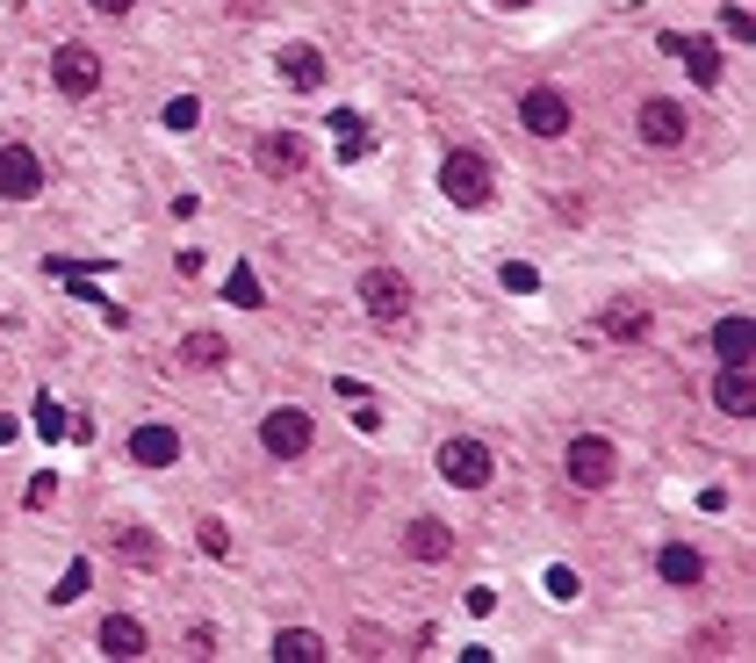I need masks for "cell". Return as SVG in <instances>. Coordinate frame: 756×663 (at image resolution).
<instances>
[{
  "instance_id": "obj_1",
  "label": "cell",
  "mask_w": 756,
  "mask_h": 663,
  "mask_svg": "<svg viewBox=\"0 0 756 663\" xmlns=\"http://www.w3.org/2000/svg\"><path fill=\"white\" fill-rule=\"evenodd\" d=\"M361 311L375 317L382 332H404L411 325V281L396 275V267H368L361 275Z\"/></svg>"
},
{
  "instance_id": "obj_2",
  "label": "cell",
  "mask_w": 756,
  "mask_h": 663,
  "mask_svg": "<svg viewBox=\"0 0 756 663\" xmlns=\"http://www.w3.org/2000/svg\"><path fill=\"white\" fill-rule=\"evenodd\" d=\"M613 476H619L613 440H598V433H577V440H569V484H577V490H605Z\"/></svg>"
},
{
  "instance_id": "obj_3",
  "label": "cell",
  "mask_w": 756,
  "mask_h": 663,
  "mask_svg": "<svg viewBox=\"0 0 756 663\" xmlns=\"http://www.w3.org/2000/svg\"><path fill=\"white\" fill-rule=\"evenodd\" d=\"M440 476H447L454 490H482L498 476V462H490L482 440H440Z\"/></svg>"
},
{
  "instance_id": "obj_4",
  "label": "cell",
  "mask_w": 756,
  "mask_h": 663,
  "mask_svg": "<svg viewBox=\"0 0 756 663\" xmlns=\"http://www.w3.org/2000/svg\"><path fill=\"white\" fill-rule=\"evenodd\" d=\"M440 188H447V202H462V210H482V202H490V166H482L476 152H447Z\"/></svg>"
},
{
  "instance_id": "obj_5",
  "label": "cell",
  "mask_w": 756,
  "mask_h": 663,
  "mask_svg": "<svg viewBox=\"0 0 756 663\" xmlns=\"http://www.w3.org/2000/svg\"><path fill=\"white\" fill-rule=\"evenodd\" d=\"M519 130H533V138H569V102L555 88H526L519 94Z\"/></svg>"
},
{
  "instance_id": "obj_6",
  "label": "cell",
  "mask_w": 756,
  "mask_h": 663,
  "mask_svg": "<svg viewBox=\"0 0 756 663\" xmlns=\"http://www.w3.org/2000/svg\"><path fill=\"white\" fill-rule=\"evenodd\" d=\"M0 195H8V202L44 195V159H36L30 144H0Z\"/></svg>"
},
{
  "instance_id": "obj_7",
  "label": "cell",
  "mask_w": 756,
  "mask_h": 663,
  "mask_svg": "<svg viewBox=\"0 0 756 663\" xmlns=\"http://www.w3.org/2000/svg\"><path fill=\"white\" fill-rule=\"evenodd\" d=\"M635 130H641V144H655V152H677V144H685V108L677 102H641L635 108Z\"/></svg>"
},
{
  "instance_id": "obj_8",
  "label": "cell",
  "mask_w": 756,
  "mask_h": 663,
  "mask_svg": "<svg viewBox=\"0 0 756 663\" xmlns=\"http://www.w3.org/2000/svg\"><path fill=\"white\" fill-rule=\"evenodd\" d=\"M51 80H58V94H94V88H102V58L86 51V44H58V51H51Z\"/></svg>"
},
{
  "instance_id": "obj_9",
  "label": "cell",
  "mask_w": 756,
  "mask_h": 663,
  "mask_svg": "<svg viewBox=\"0 0 756 663\" xmlns=\"http://www.w3.org/2000/svg\"><path fill=\"white\" fill-rule=\"evenodd\" d=\"M259 440H267V454H281V462H295V454L310 447V411H295V404H281V411H267V426H259Z\"/></svg>"
},
{
  "instance_id": "obj_10",
  "label": "cell",
  "mask_w": 756,
  "mask_h": 663,
  "mask_svg": "<svg viewBox=\"0 0 756 663\" xmlns=\"http://www.w3.org/2000/svg\"><path fill=\"white\" fill-rule=\"evenodd\" d=\"M713 404H721L728 419H749V411H756V375H749V361H721V383H713Z\"/></svg>"
},
{
  "instance_id": "obj_11",
  "label": "cell",
  "mask_w": 756,
  "mask_h": 663,
  "mask_svg": "<svg viewBox=\"0 0 756 663\" xmlns=\"http://www.w3.org/2000/svg\"><path fill=\"white\" fill-rule=\"evenodd\" d=\"M259 166H267V174H303L310 144L295 138V130H267V138H259Z\"/></svg>"
},
{
  "instance_id": "obj_12",
  "label": "cell",
  "mask_w": 756,
  "mask_h": 663,
  "mask_svg": "<svg viewBox=\"0 0 756 663\" xmlns=\"http://www.w3.org/2000/svg\"><path fill=\"white\" fill-rule=\"evenodd\" d=\"M173 454H181V433H173V426H138V433H130V462H138V469H166Z\"/></svg>"
},
{
  "instance_id": "obj_13",
  "label": "cell",
  "mask_w": 756,
  "mask_h": 663,
  "mask_svg": "<svg viewBox=\"0 0 756 663\" xmlns=\"http://www.w3.org/2000/svg\"><path fill=\"white\" fill-rule=\"evenodd\" d=\"M281 80L303 88V94H317L325 88V51H317V44H289V51H281Z\"/></svg>"
},
{
  "instance_id": "obj_14",
  "label": "cell",
  "mask_w": 756,
  "mask_h": 663,
  "mask_svg": "<svg viewBox=\"0 0 756 663\" xmlns=\"http://www.w3.org/2000/svg\"><path fill=\"white\" fill-rule=\"evenodd\" d=\"M404 556H418V562H447V556H454L447 520H411V534H404Z\"/></svg>"
},
{
  "instance_id": "obj_15",
  "label": "cell",
  "mask_w": 756,
  "mask_h": 663,
  "mask_svg": "<svg viewBox=\"0 0 756 663\" xmlns=\"http://www.w3.org/2000/svg\"><path fill=\"white\" fill-rule=\"evenodd\" d=\"M102 656H116V663L144 656V628L130 620V613H108V620H102Z\"/></svg>"
},
{
  "instance_id": "obj_16",
  "label": "cell",
  "mask_w": 756,
  "mask_h": 663,
  "mask_svg": "<svg viewBox=\"0 0 756 663\" xmlns=\"http://www.w3.org/2000/svg\"><path fill=\"white\" fill-rule=\"evenodd\" d=\"M325 635H310V628H281L275 635V663H325Z\"/></svg>"
},
{
  "instance_id": "obj_17",
  "label": "cell",
  "mask_w": 756,
  "mask_h": 663,
  "mask_svg": "<svg viewBox=\"0 0 756 663\" xmlns=\"http://www.w3.org/2000/svg\"><path fill=\"white\" fill-rule=\"evenodd\" d=\"M655 570H663V584H685V592H691V584H699V577H706V562H699V548L671 542V548H663V556H655Z\"/></svg>"
},
{
  "instance_id": "obj_18",
  "label": "cell",
  "mask_w": 756,
  "mask_h": 663,
  "mask_svg": "<svg viewBox=\"0 0 756 663\" xmlns=\"http://www.w3.org/2000/svg\"><path fill=\"white\" fill-rule=\"evenodd\" d=\"M713 347H721V361H749V353H756L749 317H721V325H713Z\"/></svg>"
},
{
  "instance_id": "obj_19",
  "label": "cell",
  "mask_w": 756,
  "mask_h": 663,
  "mask_svg": "<svg viewBox=\"0 0 756 663\" xmlns=\"http://www.w3.org/2000/svg\"><path fill=\"white\" fill-rule=\"evenodd\" d=\"M181 361L209 375V368H224L231 353H224V339H217V332H188V339H181Z\"/></svg>"
},
{
  "instance_id": "obj_20",
  "label": "cell",
  "mask_w": 756,
  "mask_h": 663,
  "mask_svg": "<svg viewBox=\"0 0 756 663\" xmlns=\"http://www.w3.org/2000/svg\"><path fill=\"white\" fill-rule=\"evenodd\" d=\"M108 542H116V556H123V562H138V570H152V562H159V542L144 534V526H116Z\"/></svg>"
},
{
  "instance_id": "obj_21",
  "label": "cell",
  "mask_w": 756,
  "mask_h": 663,
  "mask_svg": "<svg viewBox=\"0 0 756 663\" xmlns=\"http://www.w3.org/2000/svg\"><path fill=\"white\" fill-rule=\"evenodd\" d=\"M332 138H339V159H368V144H375V138H368V123L346 116V108L332 116Z\"/></svg>"
},
{
  "instance_id": "obj_22",
  "label": "cell",
  "mask_w": 756,
  "mask_h": 663,
  "mask_svg": "<svg viewBox=\"0 0 756 663\" xmlns=\"http://www.w3.org/2000/svg\"><path fill=\"white\" fill-rule=\"evenodd\" d=\"M605 332H613V339H641V332H649V311H641V303H613V311H605Z\"/></svg>"
},
{
  "instance_id": "obj_23",
  "label": "cell",
  "mask_w": 756,
  "mask_h": 663,
  "mask_svg": "<svg viewBox=\"0 0 756 663\" xmlns=\"http://www.w3.org/2000/svg\"><path fill=\"white\" fill-rule=\"evenodd\" d=\"M685 66H691L699 88H721V51H713V44H685Z\"/></svg>"
},
{
  "instance_id": "obj_24",
  "label": "cell",
  "mask_w": 756,
  "mask_h": 663,
  "mask_svg": "<svg viewBox=\"0 0 756 663\" xmlns=\"http://www.w3.org/2000/svg\"><path fill=\"white\" fill-rule=\"evenodd\" d=\"M728 642H735V628H706L691 649H699V656H728Z\"/></svg>"
},
{
  "instance_id": "obj_25",
  "label": "cell",
  "mask_w": 756,
  "mask_h": 663,
  "mask_svg": "<svg viewBox=\"0 0 756 663\" xmlns=\"http://www.w3.org/2000/svg\"><path fill=\"white\" fill-rule=\"evenodd\" d=\"M231 548V534H224V520H202V556H224Z\"/></svg>"
},
{
  "instance_id": "obj_26",
  "label": "cell",
  "mask_w": 756,
  "mask_h": 663,
  "mask_svg": "<svg viewBox=\"0 0 756 663\" xmlns=\"http://www.w3.org/2000/svg\"><path fill=\"white\" fill-rule=\"evenodd\" d=\"M80 592H86V562H72V570H66V584H58L51 598H58V606H66V598H80Z\"/></svg>"
},
{
  "instance_id": "obj_27",
  "label": "cell",
  "mask_w": 756,
  "mask_h": 663,
  "mask_svg": "<svg viewBox=\"0 0 756 663\" xmlns=\"http://www.w3.org/2000/svg\"><path fill=\"white\" fill-rule=\"evenodd\" d=\"M721 30H728V36H756V22L742 15V8H721Z\"/></svg>"
},
{
  "instance_id": "obj_28",
  "label": "cell",
  "mask_w": 756,
  "mask_h": 663,
  "mask_svg": "<svg viewBox=\"0 0 756 663\" xmlns=\"http://www.w3.org/2000/svg\"><path fill=\"white\" fill-rule=\"evenodd\" d=\"M86 8H94V15H123V8H130V0H86Z\"/></svg>"
},
{
  "instance_id": "obj_29",
  "label": "cell",
  "mask_w": 756,
  "mask_h": 663,
  "mask_svg": "<svg viewBox=\"0 0 756 663\" xmlns=\"http://www.w3.org/2000/svg\"><path fill=\"white\" fill-rule=\"evenodd\" d=\"M231 8H239V15H253V8H259V0H231Z\"/></svg>"
},
{
  "instance_id": "obj_30",
  "label": "cell",
  "mask_w": 756,
  "mask_h": 663,
  "mask_svg": "<svg viewBox=\"0 0 756 663\" xmlns=\"http://www.w3.org/2000/svg\"><path fill=\"white\" fill-rule=\"evenodd\" d=\"M504 8H526V0H504Z\"/></svg>"
}]
</instances>
